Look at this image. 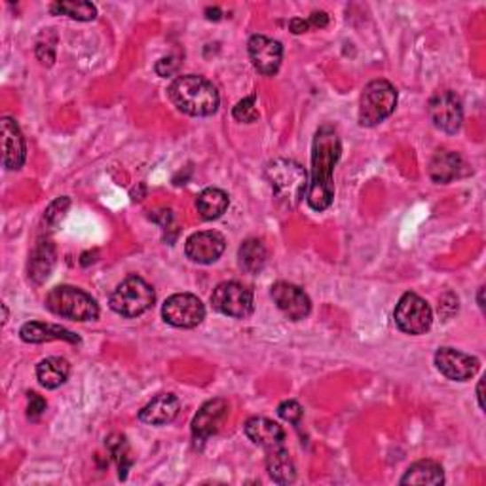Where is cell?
I'll use <instances>...</instances> for the list:
<instances>
[{"label": "cell", "instance_id": "6da1fadb", "mask_svg": "<svg viewBox=\"0 0 486 486\" xmlns=\"http://www.w3.org/2000/svg\"><path fill=\"white\" fill-rule=\"evenodd\" d=\"M342 145L336 129L329 124L321 126L312 143V181L308 184L306 201L310 209L317 213L331 208L334 200L333 171L336 161L341 160Z\"/></svg>", "mask_w": 486, "mask_h": 486}, {"label": "cell", "instance_id": "7a4b0ae2", "mask_svg": "<svg viewBox=\"0 0 486 486\" xmlns=\"http://www.w3.org/2000/svg\"><path fill=\"white\" fill-rule=\"evenodd\" d=\"M168 91L171 103L188 116H211L217 113L221 103L217 88L196 74L175 78Z\"/></svg>", "mask_w": 486, "mask_h": 486}, {"label": "cell", "instance_id": "3957f363", "mask_svg": "<svg viewBox=\"0 0 486 486\" xmlns=\"http://www.w3.org/2000/svg\"><path fill=\"white\" fill-rule=\"evenodd\" d=\"M266 179L276 198L289 208H294L308 191L306 171L293 160H274L266 168Z\"/></svg>", "mask_w": 486, "mask_h": 486}, {"label": "cell", "instance_id": "277c9868", "mask_svg": "<svg viewBox=\"0 0 486 486\" xmlns=\"http://www.w3.org/2000/svg\"><path fill=\"white\" fill-rule=\"evenodd\" d=\"M46 308L51 314L73 321H96L99 317L96 299L73 286L53 287L46 296Z\"/></svg>", "mask_w": 486, "mask_h": 486}, {"label": "cell", "instance_id": "5b68a950", "mask_svg": "<svg viewBox=\"0 0 486 486\" xmlns=\"http://www.w3.org/2000/svg\"><path fill=\"white\" fill-rule=\"evenodd\" d=\"M397 106V90L388 80H372L363 88L359 98V124L374 128L394 114Z\"/></svg>", "mask_w": 486, "mask_h": 486}, {"label": "cell", "instance_id": "8992f818", "mask_svg": "<svg viewBox=\"0 0 486 486\" xmlns=\"http://www.w3.org/2000/svg\"><path fill=\"white\" fill-rule=\"evenodd\" d=\"M154 301L156 293L153 286H148L139 276H129L113 291L109 304L118 316L137 317L148 312L154 306Z\"/></svg>", "mask_w": 486, "mask_h": 486}, {"label": "cell", "instance_id": "52a82bcc", "mask_svg": "<svg viewBox=\"0 0 486 486\" xmlns=\"http://www.w3.org/2000/svg\"><path fill=\"white\" fill-rule=\"evenodd\" d=\"M213 308L223 316L234 319H246L253 314V291L238 281H223L213 289Z\"/></svg>", "mask_w": 486, "mask_h": 486}, {"label": "cell", "instance_id": "ba28073f", "mask_svg": "<svg viewBox=\"0 0 486 486\" xmlns=\"http://www.w3.org/2000/svg\"><path fill=\"white\" fill-rule=\"evenodd\" d=\"M396 323L397 327L407 334H426L434 323V312L429 304L416 293H404L396 306Z\"/></svg>", "mask_w": 486, "mask_h": 486}, {"label": "cell", "instance_id": "9c48e42d", "mask_svg": "<svg viewBox=\"0 0 486 486\" xmlns=\"http://www.w3.org/2000/svg\"><path fill=\"white\" fill-rule=\"evenodd\" d=\"M161 317L166 323L179 329H194L206 317V306L196 294L177 293L171 294L161 306Z\"/></svg>", "mask_w": 486, "mask_h": 486}, {"label": "cell", "instance_id": "30bf717a", "mask_svg": "<svg viewBox=\"0 0 486 486\" xmlns=\"http://www.w3.org/2000/svg\"><path fill=\"white\" fill-rule=\"evenodd\" d=\"M427 114L429 120L434 122V126L444 133H456L460 131L464 122V109L462 101L454 91L444 90L437 91L434 98L427 103Z\"/></svg>", "mask_w": 486, "mask_h": 486}, {"label": "cell", "instance_id": "8fae6325", "mask_svg": "<svg viewBox=\"0 0 486 486\" xmlns=\"http://www.w3.org/2000/svg\"><path fill=\"white\" fill-rule=\"evenodd\" d=\"M437 371L454 382H466L479 371V359L454 348H439L435 354Z\"/></svg>", "mask_w": 486, "mask_h": 486}, {"label": "cell", "instance_id": "7c38bea8", "mask_svg": "<svg viewBox=\"0 0 486 486\" xmlns=\"http://www.w3.org/2000/svg\"><path fill=\"white\" fill-rule=\"evenodd\" d=\"M272 299L281 310L283 316L291 321H301L312 312V301L310 296L289 281H278L272 286Z\"/></svg>", "mask_w": 486, "mask_h": 486}, {"label": "cell", "instance_id": "4fadbf2b", "mask_svg": "<svg viewBox=\"0 0 486 486\" xmlns=\"http://www.w3.org/2000/svg\"><path fill=\"white\" fill-rule=\"evenodd\" d=\"M226 416H228V403L221 397L208 401L204 407L198 411V414L192 420V437L198 449L204 447V443L217 434L221 426L224 424Z\"/></svg>", "mask_w": 486, "mask_h": 486}, {"label": "cell", "instance_id": "5bb4252c", "mask_svg": "<svg viewBox=\"0 0 486 486\" xmlns=\"http://www.w3.org/2000/svg\"><path fill=\"white\" fill-rule=\"evenodd\" d=\"M249 58L256 71L264 76H274L283 61V46L274 38L253 35L249 38Z\"/></svg>", "mask_w": 486, "mask_h": 486}, {"label": "cell", "instance_id": "9a60e30c", "mask_svg": "<svg viewBox=\"0 0 486 486\" xmlns=\"http://www.w3.org/2000/svg\"><path fill=\"white\" fill-rule=\"evenodd\" d=\"M226 249V239L215 231L196 232L184 243V253L188 259L198 264H213L221 259Z\"/></svg>", "mask_w": 486, "mask_h": 486}, {"label": "cell", "instance_id": "2e32d148", "mask_svg": "<svg viewBox=\"0 0 486 486\" xmlns=\"http://www.w3.org/2000/svg\"><path fill=\"white\" fill-rule=\"evenodd\" d=\"M3 164L6 169H21L27 158L25 137L16 120L3 118Z\"/></svg>", "mask_w": 486, "mask_h": 486}, {"label": "cell", "instance_id": "e0dca14e", "mask_svg": "<svg viewBox=\"0 0 486 486\" xmlns=\"http://www.w3.org/2000/svg\"><path fill=\"white\" fill-rule=\"evenodd\" d=\"M243 429H246V435L256 444V447H261L264 451L283 447V443H286V431H283V427L264 416L249 418Z\"/></svg>", "mask_w": 486, "mask_h": 486}, {"label": "cell", "instance_id": "ac0fdd59", "mask_svg": "<svg viewBox=\"0 0 486 486\" xmlns=\"http://www.w3.org/2000/svg\"><path fill=\"white\" fill-rule=\"evenodd\" d=\"M466 161L454 151H437L429 161V177L437 184H447L466 175Z\"/></svg>", "mask_w": 486, "mask_h": 486}, {"label": "cell", "instance_id": "d6986e66", "mask_svg": "<svg viewBox=\"0 0 486 486\" xmlns=\"http://www.w3.org/2000/svg\"><path fill=\"white\" fill-rule=\"evenodd\" d=\"M181 403L173 394H160L145 404L139 412V420L146 426H166L179 416Z\"/></svg>", "mask_w": 486, "mask_h": 486}, {"label": "cell", "instance_id": "ffe728a7", "mask_svg": "<svg viewBox=\"0 0 486 486\" xmlns=\"http://www.w3.org/2000/svg\"><path fill=\"white\" fill-rule=\"evenodd\" d=\"M21 341L27 344H43V342H51V341H65L71 344H78L80 339L78 336L65 329L61 325H53V323H40V321H29L25 323L20 331Z\"/></svg>", "mask_w": 486, "mask_h": 486}, {"label": "cell", "instance_id": "44dd1931", "mask_svg": "<svg viewBox=\"0 0 486 486\" xmlns=\"http://www.w3.org/2000/svg\"><path fill=\"white\" fill-rule=\"evenodd\" d=\"M71 374V364L63 357H46L36 364V378L43 388L56 389L67 382Z\"/></svg>", "mask_w": 486, "mask_h": 486}, {"label": "cell", "instance_id": "7402d4cb", "mask_svg": "<svg viewBox=\"0 0 486 486\" xmlns=\"http://www.w3.org/2000/svg\"><path fill=\"white\" fill-rule=\"evenodd\" d=\"M53 264H56V246L50 239H40L29 259V278L35 283L48 279Z\"/></svg>", "mask_w": 486, "mask_h": 486}, {"label": "cell", "instance_id": "603a6c76", "mask_svg": "<svg viewBox=\"0 0 486 486\" xmlns=\"http://www.w3.org/2000/svg\"><path fill=\"white\" fill-rule=\"evenodd\" d=\"M268 475L278 484H291L296 479V469L286 444L272 451H266Z\"/></svg>", "mask_w": 486, "mask_h": 486}, {"label": "cell", "instance_id": "cb8c5ba5", "mask_svg": "<svg viewBox=\"0 0 486 486\" xmlns=\"http://www.w3.org/2000/svg\"><path fill=\"white\" fill-rule=\"evenodd\" d=\"M228 206H231V198L221 188H206L196 198V209L201 219L215 221L223 217Z\"/></svg>", "mask_w": 486, "mask_h": 486}, {"label": "cell", "instance_id": "d4e9b609", "mask_svg": "<svg viewBox=\"0 0 486 486\" xmlns=\"http://www.w3.org/2000/svg\"><path fill=\"white\" fill-rule=\"evenodd\" d=\"M238 259H239V266L243 272L259 274L268 261L266 246L261 239H255V238L246 239L241 243V247L238 251Z\"/></svg>", "mask_w": 486, "mask_h": 486}, {"label": "cell", "instance_id": "484cf974", "mask_svg": "<svg viewBox=\"0 0 486 486\" xmlns=\"http://www.w3.org/2000/svg\"><path fill=\"white\" fill-rule=\"evenodd\" d=\"M444 474L441 464L434 460H420L412 464L403 475L401 484H443Z\"/></svg>", "mask_w": 486, "mask_h": 486}, {"label": "cell", "instance_id": "4316f807", "mask_svg": "<svg viewBox=\"0 0 486 486\" xmlns=\"http://www.w3.org/2000/svg\"><path fill=\"white\" fill-rule=\"evenodd\" d=\"M105 444H106V451H109V454L113 456V460L118 466V477L126 479L129 467L133 466L131 449H129V443H128L126 435L113 434V435L106 437Z\"/></svg>", "mask_w": 486, "mask_h": 486}, {"label": "cell", "instance_id": "83f0119b", "mask_svg": "<svg viewBox=\"0 0 486 486\" xmlns=\"http://www.w3.org/2000/svg\"><path fill=\"white\" fill-rule=\"evenodd\" d=\"M50 10L56 16H67L76 21H91L98 16V8L91 3H82V0H61V3H53Z\"/></svg>", "mask_w": 486, "mask_h": 486}, {"label": "cell", "instance_id": "f1b7e54d", "mask_svg": "<svg viewBox=\"0 0 486 486\" xmlns=\"http://www.w3.org/2000/svg\"><path fill=\"white\" fill-rule=\"evenodd\" d=\"M56 46H58V35L53 29H44L36 43V58L38 61L50 67L56 61Z\"/></svg>", "mask_w": 486, "mask_h": 486}, {"label": "cell", "instance_id": "f546056e", "mask_svg": "<svg viewBox=\"0 0 486 486\" xmlns=\"http://www.w3.org/2000/svg\"><path fill=\"white\" fill-rule=\"evenodd\" d=\"M232 114L238 122H243V124H253V122L259 120L261 114H259V109H256V96H249L246 99H241L234 106Z\"/></svg>", "mask_w": 486, "mask_h": 486}, {"label": "cell", "instance_id": "4dcf8cb0", "mask_svg": "<svg viewBox=\"0 0 486 486\" xmlns=\"http://www.w3.org/2000/svg\"><path fill=\"white\" fill-rule=\"evenodd\" d=\"M278 414L281 420H286L293 426H299L301 420H302V407H301V403L299 401H294V399H287V401H283L279 407H278Z\"/></svg>", "mask_w": 486, "mask_h": 486}, {"label": "cell", "instance_id": "1f68e13d", "mask_svg": "<svg viewBox=\"0 0 486 486\" xmlns=\"http://www.w3.org/2000/svg\"><path fill=\"white\" fill-rule=\"evenodd\" d=\"M69 206H71V200L67 198V196L58 198L56 201H51L50 208H48L46 213H44L46 223L51 224V226L59 224V221L65 217V213H67V209H69Z\"/></svg>", "mask_w": 486, "mask_h": 486}, {"label": "cell", "instance_id": "d6a6232c", "mask_svg": "<svg viewBox=\"0 0 486 486\" xmlns=\"http://www.w3.org/2000/svg\"><path fill=\"white\" fill-rule=\"evenodd\" d=\"M27 416H29V420H38L40 416H43L46 412V399L43 396L35 394V391H31V394H27Z\"/></svg>", "mask_w": 486, "mask_h": 486}, {"label": "cell", "instance_id": "836d02e7", "mask_svg": "<svg viewBox=\"0 0 486 486\" xmlns=\"http://www.w3.org/2000/svg\"><path fill=\"white\" fill-rule=\"evenodd\" d=\"M177 67H179V63L175 61V58H164V59H160L156 63V73L166 78V76H171L175 71H177Z\"/></svg>", "mask_w": 486, "mask_h": 486}, {"label": "cell", "instance_id": "e575fe53", "mask_svg": "<svg viewBox=\"0 0 486 486\" xmlns=\"http://www.w3.org/2000/svg\"><path fill=\"white\" fill-rule=\"evenodd\" d=\"M310 27H316V29H323V27H327L329 23V16L325 12H314L312 16L308 18Z\"/></svg>", "mask_w": 486, "mask_h": 486}, {"label": "cell", "instance_id": "d590c367", "mask_svg": "<svg viewBox=\"0 0 486 486\" xmlns=\"http://www.w3.org/2000/svg\"><path fill=\"white\" fill-rule=\"evenodd\" d=\"M289 29H291V33H294V35H302V33H306V31L310 29V23H308V20L294 18V20H291V23H289Z\"/></svg>", "mask_w": 486, "mask_h": 486}, {"label": "cell", "instance_id": "8d00e7d4", "mask_svg": "<svg viewBox=\"0 0 486 486\" xmlns=\"http://www.w3.org/2000/svg\"><path fill=\"white\" fill-rule=\"evenodd\" d=\"M482 388H484V382L481 380L479 386H477V399H479V407L484 409V401H482Z\"/></svg>", "mask_w": 486, "mask_h": 486}, {"label": "cell", "instance_id": "74e56055", "mask_svg": "<svg viewBox=\"0 0 486 486\" xmlns=\"http://www.w3.org/2000/svg\"><path fill=\"white\" fill-rule=\"evenodd\" d=\"M482 293H484V289L481 287V289H479V306H481V310H484V299H482Z\"/></svg>", "mask_w": 486, "mask_h": 486}]
</instances>
